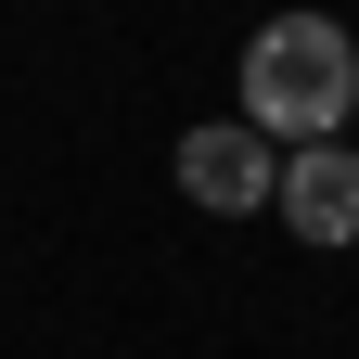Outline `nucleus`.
Wrapping results in <instances>:
<instances>
[{
	"mask_svg": "<svg viewBox=\"0 0 359 359\" xmlns=\"http://www.w3.org/2000/svg\"><path fill=\"white\" fill-rule=\"evenodd\" d=\"M359 116V39L334 13H269L244 39V128L269 142H334Z\"/></svg>",
	"mask_w": 359,
	"mask_h": 359,
	"instance_id": "nucleus-1",
	"label": "nucleus"
},
{
	"mask_svg": "<svg viewBox=\"0 0 359 359\" xmlns=\"http://www.w3.org/2000/svg\"><path fill=\"white\" fill-rule=\"evenodd\" d=\"M269 218H283L308 257L359 244V142H346V128H334V142H283V167H269Z\"/></svg>",
	"mask_w": 359,
	"mask_h": 359,
	"instance_id": "nucleus-2",
	"label": "nucleus"
},
{
	"mask_svg": "<svg viewBox=\"0 0 359 359\" xmlns=\"http://www.w3.org/2000/svg\"><path fill=\"white\" fill-rule=\"evenodd\" d=\"M180 193H193L205 218H257L269 205V167H283V142L269 128H244V116H205V128H180Z\"/></svg>",
	"mask_w": 359,
	"mask_h": 359,
	"instance_id": "nucleus-3",
	"label": "nucleus"
}]
</instances>
